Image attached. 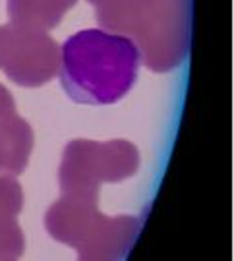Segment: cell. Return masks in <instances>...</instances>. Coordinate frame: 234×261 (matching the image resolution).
<instances>
[{
  "mask_svg": "<svg viewBox=\"0 0 234 261\" xmlns=\"http://www.w3.org/2000/svg\"><path fill=\"white\" fill-rule=\"evenodd\" d=\"M141 50L128 35L107 29H82L60 50V82L68 97L80 105L107 107L134 89Z\"/></svg>",
  "mask_w": 234,
  "mask_h": 261,
  "instance_id": "obj_1",
  "label": "cell"
}]
</instances>
